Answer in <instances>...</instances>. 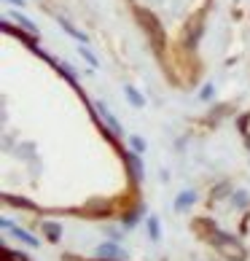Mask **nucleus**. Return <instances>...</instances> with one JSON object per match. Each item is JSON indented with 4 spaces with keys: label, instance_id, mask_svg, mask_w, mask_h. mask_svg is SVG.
<instances>
[{
    "label": "nucleus",
    "instance_id": "nucleus-1",
    "mask_svg": "<svg viewBox=\"0 0 250 261\" xmlns=\"http://www.w3.org/2000/svg\"><path fill=\"white\" fill-rule=\"evenodd\" d=\"M210 243H213V248L218 250L224 258H229V261H245L247 258V250H245V245L239 243L237 237H232V234H226V231H215L213 237H210Z\"/></svg>",
    "mask_w": 250,
    "mask_h": 261
},
{
    "label": "nucleus",
    "instance_id": "nucleus-2",
    "mask_svg": "<svg viewBox=\"0 0 250 261\" xmlns=\"http://www.w3.org/2000/svg\"><path fill=\"white\" fill-rule=\"evenodd\" d=\"M137 16H140V24L146 27L148 35H151L153 49H156V54L161 57V51H164V33H161V24L156 22V16L148 14V11H137Z\"/></svg>",
    "mask_w": 250,
    "mask_h": 261
},
{
    "label": "nucleus",
    "instance_id": "nucleus-3",
    "mask_svg": "<svg viewBox=\"0 0 250 261\" xmlns=\"http://www.w3.org/2000/svg\"><path fill=\"white\" fill-rule=\"evenodd\" d=\"M94 256H97L100 261H124V258H127L124 248L116 245V240H113V243H102V245H97Z\"/></svg>",
    "mask_w": 250,
    "mask_h": 261
},
{
    "label": "nucleus",
    "instance_id": "nucleus-4",
    "mask_svg": "<svg viewBox=\"0 0 250 261\" xmlns=\"http://www.w3.org/2000/svg\"><path fill=\"white\" fill-rule=\"evenodd\" d=\"M124 162H127V167H129L132 180H134V183H140V180H143V162L134 156V151H132V153H129V151H124Z\"/></svg>",
    "mask_w": 250,
    "mask_h": 261
},
{
    "label": "nucleus",
    "instance_id": "nucleus-5",
    "mask_svg": "<svg viewBox=\"0 0 250 261\" xmlns=\"http://www.w3.org/2000/svg\"><path fill=\"white\" fill-rule=\"evenodd\" d=\"M97 111H100V116H102V119H105V124H108V129L113 132V135H121V124L116 121V116H113L108 108H105V102H97Z\"/></svg>",
    "mask_w": 250,
    "mask_h": 261
},
{
    "label": "nucleus",
    "instance_id": "nucleus-6",
    "mask_svg": "<svg viewBox=\"0 0 250 261\" xmlns=\"http://www.w3.org/2000/svg\"><path fill=\"white\" fill-rule=\"evenodd\" d=\"M8 231H11V234L19 240V243H24V245H30V248H38V237H35V234H30V231H24L22 226L11 224V229H8Z\"/></svg>",
    "mask_w": 250,
    "mask_h": 261
},
{
    "label": "nucleus",
    "instance_id": "nucleus-7",
    "mask_svg": "<svg viewBox=\"0 0 250 261\" xmlns=\"http://www.w3.org/2000/svg\"><path fill=\"white\" fill-rule=\"evenodd\" d=\"M41 231L46 234V240H49V243H60V237H62V226L54 224V221H43Z\"/></svg>",
    "mask_w": 250,
    "mask_h": 261
},
{
    "label": "nucleus",
    "instance_id": "nucleus-8",
    "mask_svg": "<svg viewBox=\"0 0 250 261\" xmlns=\"http://www.w3.org/2000/svg\"><path fill=\"white\" fill-rule=\"evenodd\" d=\"M194 202H197V191H183V194H178V199H175V210L183 213L194 205Z\"/></svg>",
    "mask_w": 250,
    "mask_h": 261
},
{
    "label": "nucleus",
    "instance_id": "nucleus-9",
    "mask_svg": "<svg viewBox=\"0 0 250 261\" xmlns=\"http://www.w3.org/2000/svg\"><path fill=\"white\" fill-rule=\"evenodd\" d=\"M3 202H6V205H14V207H22V210H35V213H38L35 202L24 199V197H11V194H3Z\"/></svg>",
    "mask_w": 250,
    "mask_h": 261
},
{
    "label": "nucleus",
    "instance_id": "nucleus-10",
    "mask_svg": "<svg viewBox=\"0 0 250 261\" xmlns=\"http://www.w3.org/2000/svg\"><path fill=\"white\" fill-rule=\"evenodd\" d=\"M124 94H127V100H129V105H134V108H143V105H146V97H143V94L134 89L132 84H127L124 86Z\"/></svg>",
    "mask_w": 250,
    "mask_h": 261
},
{
    "label": "nucleus",
    "instance_id": "nucleus-11",
    "mask_svg": "<svg viewBox=\"0 0 250 261\" xmlns=\"http://www.w3.org/2000/svg\"><path fill=\"white\" fill-rule=\"evenodd\" d=\"M11 19H16V22H19V24L24 27V33H30L33 38H38V27H35V24L30 22V19L24 16V14H19V11H14V14H11Z\"/></svg>",
    "mask_w": 250,
    "mask_h": 261
},
{
    "label": "nucleus",
    "instance_id": "nucleus-12",
    "mask_svg": "<svg viewBox=\"0 0 250 261\" xmlns=\"http://www.w3.org/2000/svg\"><path fill=\"white\" fill-rule=\"evenodd\" d=\"M57 22H60V24H62V30H65L67 35H73L75 41H81V43H86V41H89V38H86L84 33H78V30H75V27H73L70 22H67V19H57Z\"/></svg>",
    "mask_w": 250,
    "mask_h": 261
},
{
    "label": "nucleus",
    "instance_id": "nucleus-13",
    "mask_svg": "<svg viewBox=\"0 0 250 261\" xmlns=\"http://www.w3.org/2000/svg\"><path fill=\"white\" fill-rule=\"evenodd\" d=\"M140 216H143V210H137V207H134V210H127V213L121 216V224L129 229V226H134V224L140 221Z\"/></svg>",
    "mask_w": 250,
    "mask_h": 261
},
{
    "label": "nucleus",
    "instance_id": "nucleus-14",
    "mask_svg": "<svg viewBox=\"0 0 250 261\" xmlns=\"http://www.w3.org/2000/svg\"><path fill=\"white\" fill-rule=\"evenodd\" d=\"M199 35H202V22L197 19L194 27H191V33L186 35V46H188V49H194V46H197V38H199Z\"/></svg>",
    "mask_w": 250,
    "mask_h": 261
},
{
    "label": "nucleus",
    "instance_id": "nucleus-15",
    "mask_svg": "<svg viewBox=\"0 0 250 261\" xmlns=\"http://www.w3.org/2000/svg\"><path fill=\"white\" fill-rule=\"evenodd\" d=\"M148 237H151V240H159V237H161V229H159V218H156V216L148 218Z\"/></svg>",
    "mask_w": 250,
    "mask_h": 261
},
{
    "label": "nucleus",
    "instance_id": "nucleus-16",
    "mask_svg": "<svg viewBox=\"0 0 250 261\" xmlns=\"http://www.w3.org/2000/svg\"><path fill=\"white\" fill-rule=\"evenodd\" d=\"M3 261H30L22 250H8V248H3Z\"/></svg>",
    "mask_w": 250,
    "mask_h": 261
},
{
    "label": "nucleus",
    "instance_id": "nucleus-17",
    "mask_svg": "<svg viewBox=\"0 0 250 261\" xmlns=\"http://www.w3.org/2000/svg\"><path fill=\"white\" fill-rule=\"evenodd\" d=\"M129 148L134 153H143V151H146V140H143L140 135H132V138H129Z\"/></svg>",
    "mask_w": 250,
    "mask_h": 261
},
{
    "label": "nucleus",
    "instance_id": "nucleus-18",
    "mask_svg": "<svg viewBox=\"0 0 250 261\" xmlns=\"http://www.w3.org/2000/svg\"><path fill=\"white\" fill-rule=\"evenodd\" d=\"M232 202H234L237 207H245L247 202H250V194H247V191H237V194L232 197Z\"/></svg>",
    "mask_w": 250,
    "mask_h": 261
},
{
    "label": "nucleus",
    "instance_id": "nucleus-19",
    "mask_svg": "<svg viewBox=\"0 0 250 261\" xmlns=\"http://www.w3.org/2000/svg\"><path fill=\"white\" fill-rule=\"evenodd\" d=\"M239 129H242V135L250 140V113H245L242 119H239Z\"/></svg>",
    "mask_w": 250,
    "mask_h": 261
},
{
    "label": "nucleus",
    "instance_id": "nucleus-20",
    "mask_svg": "<svg viewBox=\"0 0 250 261\" xmlns=\"http://www.w3.org/2000/svg\"><path fill=\"white\" fill-rule=\"evenodd\" d=\"M78 51H81V57H84V60H86V62H89L92 67H97V65H100L97 60H94V54H92L89 49H86V46H81V49H78Z\"/></svg>",
    "mask_w": 250,
    "mask_h": 261
},
{
    "label": "nucleus",
    "instance_id": "nucleus-21",
    "mask_svg": "<svg viewBox=\"0 0 250 261\" xmlns=\"http://www.w3.org/2000/svg\"><path fill=\"white\" fill-rule=\"evenodd\" d=\"M213 92H215V89H213V86H210V84H207V86H205V89H202V92H199V97H202V100H210V97H213Z\"/></svg>",
    "mask_w": 250,
    "mask_h": 261
},
{
    "label": "nucleus",
    "instance_id": "nucleus-22",
    "mask_svg": "<svg viewBox=\"0 0 250 261\" xmlns=\"http://www.w3.org/2000/svg\"><path fill=\"white\" fill-rule=\"evenodd\" d=\"M226 189H229V186H226V183H220V186L215 189V197H224V194H226Z\"/></svg>",
    "mask_w": 250,
    "mask_h": 261
},
{
    "label": "nucleus",
    "instance_id": "nucleus-23",
    "mask_svg": "<svg viewBox=\"0 0 250 261\" xmlns=\"http://www.w3.org/2000/svg\"><path fill=\"white\" fill-rule=\"evenodd\" d=\"M6 3H14V6H22V0H6Z\"/></svg>",
    "mask_w": 250,
    "mask_h": 261
}]
</instances>
